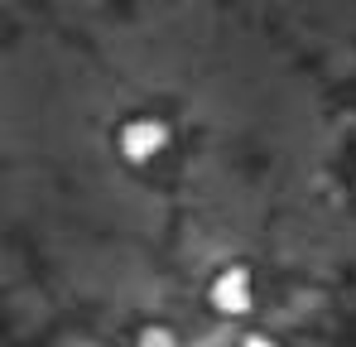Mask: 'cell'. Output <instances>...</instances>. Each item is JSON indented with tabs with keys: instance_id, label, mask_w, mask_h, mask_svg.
Listing matches in <instances>:
<instances>
[{
	"instance_id": "1",
	"label": "cell",
	"mask_w": 356,
	"mask_h": 347,
	"mask_svg": "<svg viewBox=\"0 0 356 347\" xmlns=\"http://www.w3.org/2000/svg\"><path fill=\"white\" fill-rule=\"evenodd\" d=\"M178 145V121L169 111H154V107H140V111H125L111 125V150L125 169L149 174L159 169Z\"/></svg>"
},
{
	"instance_id": "5",
	"label": "cell",
	"mask_w": 356,
	"mask_h": 347,
	"mask_svg": "<svg viewBox=\"0 0 356 347\" xmlns=\"http://www.w3.org/2000/svg\"><path fill=\"white\" fill-rule=\"evenodd\" d=\"M111 5H125V0H111Z\"/></svg>"
},
{
	"instance_id": "4",
	"label": "cell",
	"mask_w": 356,
	"mask_h": 347,
	"mask_svg": "<svg viewBox=\"0 0 356 347\" xmlns=\"http://www.w3.org/2000/svg\"><path fill=\"white\" fill-rule=\"evenodd\" d=\"M236 347H280V343H275L270 333H245V338H241Z\"/></svg>"
},
{
	"instance_id": "3",
	"label": "cell",
	"mask_w": 356,
	"mask_h": 347,
	"mask_svg": "<svg viewBox=\"0 0 356 347\" xmlns=\"http://www.w3.org/2000/svg\"><path fill=\"white\" fill-rule=\"evenodd\" d=\"M135 347H183V338H178L169 323H145L135 333Z\"/></svg>"
},
{
	"instance_id": "2",
	"label": "cell",
	"mask_w": 356,
	"mask_h": 347,
	"mask_svg": "<svg viewBox=\"0 0 356 347\" xmlns=\"http://www.w3.org/2000/svg\"><path fill=\"white\" fill-rule=\"evenodd\" d=\"M202 294H207V309H212V314H222V318H241V314L255 309V270L241 265V261L217 265Z\"/></svg>"
}]
</instances>
